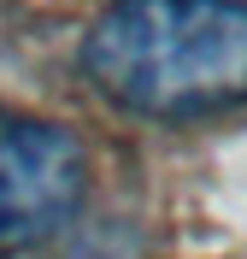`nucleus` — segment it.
Masks as SVG:
<instances>
[{
	"label": "nucleus",
	"instance_id": "f257e3e1",
	"mask_svg": "<svg viewBox=\"0 0 247 259\" xmlns=\"http://www.w3.org/2000/svg\"><path fill=\"white\" fill-rule=\"evenodd\" d=\"M82 77L141 118L247 106V0H112L82 35Z\"/></svg>",
	"mask_w": 247,
	"mask_h": 259
},
{
	"label": "nucleus",
	"instance_id": "f03ea898",
	"mask_svg": "<svg viewBox=\"0 0 247 259\" xmlns=\"http://www.w3.org/2000/svg\"><path fill=\"white\" fill-rule=\"evenodd\" d=\"M88 159L71 130L0 106V253L53 242L77 218Z\"/></svg>",
	"mask_w": 247,
	"mask_h": 259
}]
</instances>
